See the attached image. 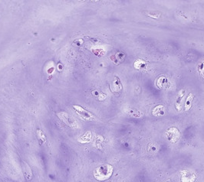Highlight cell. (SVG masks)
Masks as SVG:
<instances>
[{
    "instance_id": "6da1fadb",
    "label": "cell",
    "mask_w": 204,
    "mask_h": 182,
    "mask_svg": "<svg viewBox=\"0 0 204 182\" xmlns=\"http://www.w3.org/2000/svg\"><path fill=\"white\" fill-rule=\"evenodd\" d=\"M113 174V167L109 164H102L94 171V177L99 181H105L111 177Z\"/></svg>"
},
{
    "instance_id": "8992f818",
    "label": "cell",
    "mask_w": 204,
    "mask_h": 182,
    "mask_svg": "<svg viewBox=\"0 0 204 182\" xmlns=\"http://www.w3.org/2000/svg\"><path fill=\"white\" fill-rule=\"evenodd\" d=\"M22 169H23V173L24 175H25L26 179H27V181L32 180L33 176L32 171L30 166L25 162H22Z\"/></svg>"
},
{
    "instance_id": "7a4b0ae2",
    "label": "cell",
    "mask_w": 204,
    "mask_h": 182,
    "mask_svg": "<svg viewBox=\"0 0 204 182\" xmlns=\"http://www.w3.org/2000/svg\"><path fill=\"white\" fill-rule=\"evenodd\" d=\"M57 115H58V117L59 118V119H61L64 123H65V124L68 126L69 127H71V128H73V129L78 128V123H77L76 119H74L73 116H71V115H69L68 113H65V112L58 113L57 114Z\"/></svg>"
},
{
    "instance_id": "ba28073f",
    "label": "cell",
    "mask_w": 204,
    "mask_h": 182,
    "mask_svg": "<svg viewBox=\"0 0 204 182\" xmlns=\"http://www.w3.org/2000/svg\"><path fill=\"white\" fill-rule=\"evenodd\" d=\"M184 94H185V90H181L180 91L178 94V96H177V98L176 99V108H177V111H181V109H182V99H183V96H184Z\"/></svg>"
},
{
    "instance_id": "4fadbf2b",
    "label": "cell",
    "mask_w": 204,
    "mask_h": 182,
    "mask_svg": "<svg viewBox=\"0 0 204 182\" xmlns=\"http://www.w3.org/2000/svg\"><path fill=\"white\" fill-rule=\"evenodd\" d=\"M146 66V64H145V62L143 61L142 60H137V61L134 63V67H135L136 69H138V70H140V69L141 68V67H144Z\"/></svg>"
},
{
    "instance_id": "30bf717a",
    "label": "cell",
    "mask_w": 204,
    "mask_h": 182,
    "mask_svg": "<svg viewBox=\"0 0 204 182\" xmlns=\"http://www.w3.org/2000/svg\"><path fill=\"white\" fill-rule=\"evenodd\" d=\"M193 98H194V94H193V93L189 94V95H188L187 97H186V101H185V111H189V110H190V108H191L192 107V103H193Z\"/></svg>"
},
{
    "instance_id": "5b68a950",
    "label": "cell",
    "mask_w": 204,
    "mask_h": 182,
    "mask_svg": "<svg viewBox=\"0 0 204 182\" xmlns=\"http://www.w3.org/2000/svg\"><path fill=\"white\" fill-rule=\"evenodd\" d=\"M197 176L195 174L192 173L187 170H183L180 173L181 182H195Z\"/></svg>"
},
{
    "instance_id": "277c9868",
    "label": "cell",
    "mask_w": 204,
    "mask_h": 182,
    "mask_svg": "<svg viewBox=\"0 0 204 182\" xmlns=\"http://www.w3.org/2000/svg\"><path fill=\"white\" fill-rule=\"evenodd\" d=\"M180 137V132L176 127H171L166 131V138L170 142L175 143Z\"/></svg>"
},
{
    "instance_id": "52a82bcc",
    "label": "cell",
    "mask_w": 204,
    "mask_h": 182,
    "mask_svg": "<svg viewBox=\"0 0 204 182\" xmlns=\"http://www.w3.org/2000/svg\"><path fill=\"white\" fill-rule=\"evenodd\" d=\"M91 139H92V134H91V132L88 131V132H85L83 135H81V137L78 138V141L80 143L85 144V143H91Z\"/></svg>"
},
{
    "instance_id": "5bb4252c",
    "label": "cell",
    "mask_w": 204,
    "mask_h": 182,
    "mask_svg": "<svg viewBox=\"0 0 204 182\" xmlns=\"http://www.w3.org/2000/svg\"><path fill=\"white\" fill-rule=\"evenodd\" d=\"M199 70H200V75L204 77V61L200 65H199Z\"/></svg>"
},
{
    "instance_id": "7c38bea8",
    "label": "cell",
    "mask_w": 204,
    "mask_h": 182,
    "mask_svg": "<svg viewBox=\"0 0 204 182\" xmlns=\"http://www.w3.org/2000/svg\"><path fill=\"white\" fill-rule=\"evenodd\" d=\"M164 114V107L162 105H159L154 108L153 110V115L158 116V115H162Z\"/></svg>"
},
{
    "instance_id": "8fae6325",
    "label": "cell",
    "mask_w": 204,
    "mask_h": 182,
    "mask_svg": "<svg viewBox=\"0 0 204 182\" xmlns=\"http://www.w3.org/2000/svg\"><path fill=\"white\" fill-rule=\"evenodd\" d=\"M36 135L37 137H38V141H39L40 145H43L46 143V136H45V132H44L42 129H37Z\"/></svg>"
},
{
    "instance_id": "3957f363",
    "label": "cell",
    "mask_w": 204,
    "mask_h": 182,
    "mask_svg": "<svg viewBox=\"0 0 204 182\" xmlns=\"http://www.w3.org/2000/svg\"><path fill=\"white\" fill-rule=\"evenodd\" d=\"M73 107H74L76 113L79 115L81 119H82L83 120L92 121L96 119L95 116H94L91 113H90L89 111H88V110H86L85 109H84L83 107H81V106H78V105H74Z\"/></svg>"
},
{
    "instance_id": "9c48e42d",
    "label": "cell",
    "mask_w": 204,
    "mask_h": 182,
    "mask_svg": "<svg viewBox=\"0 0 204 182\" xmlns=\"http://www.w3.org/2000/svg\"><path fill=\"white\" fill-rule=\"evenodd\" d=\"M111 90L114 93L121 92L122 90V85L118 77H115L114 80L111 84Z\"/></svg>"
},
{
    "instance_id": "9a60e30c",
    "label": "cell",
    "mask_w": 204,
    "mask_h": 182,
    "mask_svg": "<svg viewBox=\"0 0 204 182\" xmlns=\"http://www.w3.org/2000/svg\"><path fill=\"white\" fill-rule=\"evenodd\" d=\"M107 97V95H105V94H104L103 93L100 92L99 95H98V99H99V100H104L105 99H106Z\"/></svg>"
}]
</instances>
